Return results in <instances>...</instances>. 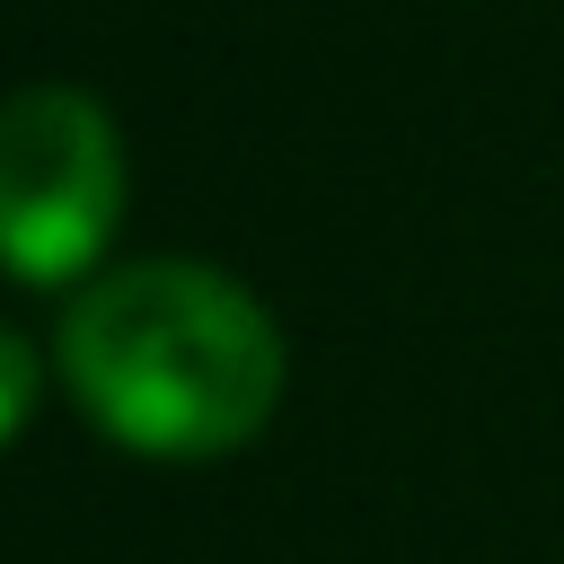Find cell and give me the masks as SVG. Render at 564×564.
Wrapping results in <instances>:
<instances>
[{"mask_svg": "<svg viewBox=\"0 0 564 564\" xmlns=\"http://www.w3.org/2000/svg\"><path fill=\"white\" fill-rule=\"evenodd\" d=\"M62 379L115 449L229 458L273 423L291 352L247 282L185 256H141L70 300Z\"/></svg>", "mask_w": 564, "mask_h": 564, "instance_id": "obj_1", "label": "cell"}, {"mask_svg": "<svg viewBox=\"0 0 564 564\" xmlns=\"http://www.w3.org/2000/svg\"><path fill=\"white\" fill-rule=\"evenodd\" d=\"M123 229V132L88 88L0 97V264L18 282H88Z\"/></svg>", "mask_w": 564, "mask_h": 564, "instance_id": "obj_2", "label": "cell"}, {"mask_svg": "<svg viewBox=\"0 0 564 564\" xmlns=\"http://www.w3.org/2000/svg\"><path fill=\"white\" fill-rule=\"evenodd\" d=\"M35 388H44V370H35L26 335H18V326H0V449L26 432V414H35Z\"/></svg>", "mask_w": 564, "mask_h": 564, "instance_id": "obj_3", "label": "cell"}]
</instances>
